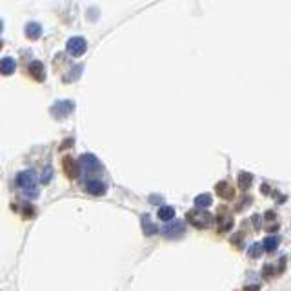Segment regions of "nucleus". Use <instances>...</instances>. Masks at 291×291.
<instances>
[{
	"mask_svg": "<svg viewBox=\"0 0 291 291\" xmlns=\"http://www.w3.org/2000/svg\"><path fill=\"white\" fill-rule=\"evenodd\" d=\"M186 228H184V222L182 220H173L170 224H166L164 230H162V235L168 237V239H178L180 235H184Z\"/></svg>",
	"mask_w": 291,
	"mask_h": 291,
	"instance_id": "8",
	"label": "nucleus"
},
{
	"mask_svg": "<svg viewBox=\"0 0 291 291\" xmlns=\"http://www.w3.org/2000/svg\"><path fill=\"white\" fill-rule=\"evenodd\" d=\"M217 224H218V231L220 233H228V231L233 228V217H231V213L228 211L226 208H218L217 211Z\"/></svg>",
	"mask_w": 291,
	"mask_h": 291,
	"instance_id": "7",
	"label": "nucleus"
},
{
	"mask_svg": "<svg viewBox=\"0 0 291 291\" xmlns=\"http://www.w3.org/2000/svg\"><path fill=\"white\" fill-rule=\"evenodd\" d=\"M173 217H175V209L171 208V206H162V208L158 209V218H160V220L168 222Z\"/></svg>",
	"mask_w": 291,
	"mask_h": 291,
	"instance_id": "16",
	"label": "nucleus"
},
{
	"mask_svg": "<svg viewBox=\"0 0 291 291\" xmlns=\"http://www.w3.org/2000/svg\"><path fill=\"white\" fill-rule=\"evenodd\" d=\"M15 70H17V62L13 60V58H9V57H6V58H2L0 60V73L2 75H11V73H15Z\"/></svg>",
	"mask_w": 291,
	"mask_h": 291,
	"instance_id": "12",
	"label": "nucleus"
},
{
	"mask_svg": "<svg viewBox=\"0 0 291 291\" xmlns=\"http://www.w3.org/2000/svg\"><path fill=\"white\" fill-rule=\"evenodd\" d=\"M186 218L189 224H193L199 230H206L213 224V215L209 211H204V209H191V211H187Z\"/></svg>",
	"mask_w": 291,
	"mask_h": 291,
	"instance_id": "2",
	"label": "nucleus"
},
{
	"mask_svg": "<svg viewBox=\"0 0 291 291\" xmlns=\"http://www.w3.org/2000/svg\"><path fill=\"white\" fill-rule=\"evenodd\" d=\"M0 49H2V40H0Z\"/></svg>",
	"mask_w": 291,
	"mask_h": 291,
	"instance_id": "25",
	"label": "nucleus"
},
{
	"mask_svg": "<svg viewBox=\"0 0 291 291\" xmlns=\"http://www.w3.org/2000/svg\"><path fill=\"white\" fill-rule=\"evenodd\" d=\"M142 228H144V233H146V235H155L156 231H158L148 215H144V217H142Z\"/></svg>",
	"mask_w": 291,
	"mask_h": 291,
	"instance_id": "17",
	"label": "nucleus"
},
{
	"mask_svg": "<svg viewBox=\"0 0 291 291\" xmlns=\"http://www.w3.org/2000/svg\"><path fill=\"white\" fill-rule=\"evenodd\" d=\"M278 237H266L264 240H262V248H264V251H275L277 249V246H278Z\"/></svg>",
	"mask_w": 291,
	"mask_h": 291,
	"instance_id": "15",
	"label": "nucleus"
},
{
	"mask_svg": "<svg viewBox=\"0 0 291 291\" xmlns=\"http://www.w3.org/2000/svg\"><path fill=\"white\" fill-rule=\"evenodd\" d=\"M82 73V66H77L75 68V71L71 75H68V77H64V82H71V80H75V78H78V75Z\"/></svg>",
	"mask_w": 291,
	"mask_h": 291,
	"instance_id": "20",
	"label": "nucleus"
},
{
	"mask_svg": "<svg viewBox=\"0 0 291 291\" xmlns=\"http://www.w3.org/2000/svg\"><path fill=\"white\" fill-rule=\"evenodd\" d=\"M27 73L35 78L37 82H44L46 80V68L40 60H33L27 64Z\"/></svg>",
	"mask_w": 291,
	"mask_h": 291,
	"instance_id": "9",
	"label": "nucleus"
},
{
	"mask_svg": "<svg viewBox=\"0 0 291 291\" xmlns=\"http://www.w3.org/2000/svg\"><path fill=\"white\" fill-rule=\"evenodd\" d=\"M2 27H4V24H2V20H0V31H2Z\"/></svg>",
	"mask_w": 291,
	"mask_h": 291,
	"instance_id": "24",
	"label": "nucleus"
},
{
	"mask_svg": "<svg viewBox=\"0 0 291 291\" xmlns=\"http://www.w3.org/2000/svg\"><path fill=\"white\" fill-rule=\"evenodd\" d=\"M73 109H75V104L71 100H60V102H55V104L51 106V115L55 118H66L73 113Z\"/></svg>",
	"mask_w": 291,
	"mask_h": 291,
	"instance_id": "4",
	"label": "nucleus"
},
{
	"mask_svg": "<svg viewBox=\"0 0 291 291\" xmlns=\"http://www.w3.org/2000/svg\"><path fill=\"white\" fill-rule=\"evenodd\" d=\"M66 48H68V53H70L71 57L77 58V57H82L84 53H86L87 44H86V40H84L82 37H73V39L68 40Z\"/></svg>",
	"mask_w": 291,
	"mask_h": 291,
	"instance_id": "5",
	"label": "nucleus"
},
{
	"mask_svg": "<svg viewBox=\"0 0 291 291\" xmlns=\"http://www.w3.org/2000/svg\"><path fill=\"white\" fill-rule=\"evenodd\" d=\"M62 170H64L66 177L70 178V180H75L80 175V164L75 160L73 156H64L62 158Z\"/></svg>",
	"mask_w": 291,
	"mask_h": 291,
	"instance_id": "6",
	"label": "nucleus"
},
{
	"mask_svg": "<svg viewBox=\"0 0 291 291\" xmlns=\"http://www.w3.org/2000/svg\"><path fill=\"white\" fill-rule=\"evenodd\" d=\"M244 291H258V286H248Z\"/></svg>",
	"mask_w": 291,
	"mask_h": 291,
	"instance_id": "22",
	"label": "nucleus"
},
{
	"mask_svg": "<svg viewBox=\"0 0 291 291\" xmlns=\"http://www.w3.org/2000/svg\"><path fill=\"white\" fill-rule=\"evenodd\" d=\"M24 217L26 218L35 217V208H33V206H24Z\"/></svg>",
	"mask_w": 291,
	"mask_h": 291,
	"instance_id": "21",
	"label": "nucleus"
},
{
	"mask_svg": "<svg viewBox=\"0 0 291 291\" xmlns=\"http://www.w3.org/2000/svg\"><path fill=\"white\" fill-rule=\"evenodd\" d=\"M40 33H42L40 24H37V22H29V24H26V37L29 40H37L40 37Z\"/></svg>",
	"mask_w": 291,
	"mask_h": 291,
	"instance_id": "13",
	"label": "nucleus"
},
{
	"mask_svg": "<svg viewBox=\"0 0 291 291\" xmlns=\"http://www.w3.org/2000/svg\"><path fill=\"white\" fill-rule=\"evenodd\" d=\"M211 202H213V199H211V195H209V193H202V195H199L195 199V206L199 209L209 208V206H211Z\"/></svg>",
	"mask_w": 291,
	"mask_h": 291,
	"instance_id": "14",
	"label": "nucleus"
},
{
	"mask_svg": "<svg viewBox=\"0 0 291 291\" xmlns=\"http://www.w3.org/2000/svg\"><path fill=\"white\" fill-rule=\"evenodd\" d=\"M251 182H253V175L251 173H240L239 175V187L240 189H248L249 186H251Z\"/></svg>",
	"mask_w": 291,
	"mask_h": 291,
	"instance_id": "18",
	"label": "nucleus"
},
{
	"mask_svg": "<svg viewBox=\"0 0 291 291\" xmlns=\"http://www.w3.org/2000/svg\"><path fill=\"white\" fill-rule=\"evenodd\" d=\"M217 195L218 197H222V199H226V200H231L235 197V189H233V186H231L230 182H218L217 184Z\"/></svg>",
	"mask_w": 291,
	"mask_h": 291,
	"instance_id": "11",
	"label": "nucleus"
},
{
	"mask_svg": "<svg viewBox=\"0 0 291 291\" xmlns=\"http://www.w3.org/2000/svg\"><path fill=\"white\" fill-rule=\"evenodd\" d=\"M86 191L91 193V195H104L106 193V184L102 180H96V178H91V180H87L86 182Z\"/></svg>",
	"mask_w": 291,
	"mask_h": 291,
	"instance_id": "10",
	"label": "nucleus"
},
{
	"mask_svg": "<svg viewBox=\"0 0 291 291\" xmlns=\"http://www.w3.org/2000/svg\"><path fill=\"white\" fill-rule=\"evenodd\" d=\"M78 164H80V170H84L87 175L99 173V171L102 170V166H100L99 158H96L95 155H89V153H86V155L80 156Z\"/></svg>",
	"mask_w": 291,
	"mask_h": 291,
	"instance_id": "3",
	"label": "nucleus"
},
{
	"mask_svg": "<svg viewBox=\"0 0 291 291\" xmlns=\"http://www.w3.org/2000/svg\"><path fill=\"white\" fill-rule=\"evenodd\" d=\"M151 202H155V204H156V202H160V197L153 195V197H151Z\"/></svg>",
	"mask_w": 291,
	"mask_h": 291,
	"instance_id": "23",
	"label": "nucleus"
},
{
	"mask_svg": "<svg viewBox=\"0 0 291 291\" xmlns=\"http://www.w3.org/2000/svg\"><path fill=\"white\" fill-rule=\"evenodd\" d=\"M262 249H264V248H262V244H261V242H255V244L251 246V248H249V256L256 258V256H258V255L262 253Z\"/></svg>",
	"mask_w": 291,
	"mask_h": 291,
	"instance_id": "19",
	"label": "nucleus"
},
{
	"mask_svg": "<svg viewBox=\"0 0 291 291\" xmlns=\"http://www.w3.org/2000/svg\"><path fill=\"white\" fill-rule=\"evenodd\" d=\"M17 186L20 187L22 191H24V195H26V197H31V199H33V197L39 195L35 171L26 170V171H22V173H18L17 175Z\"/></svg>",
	"mask_w": 291,
	"mask_h": 291,
	"instance_id": "1",
	"label": "nucleus"
}]
</instances>
